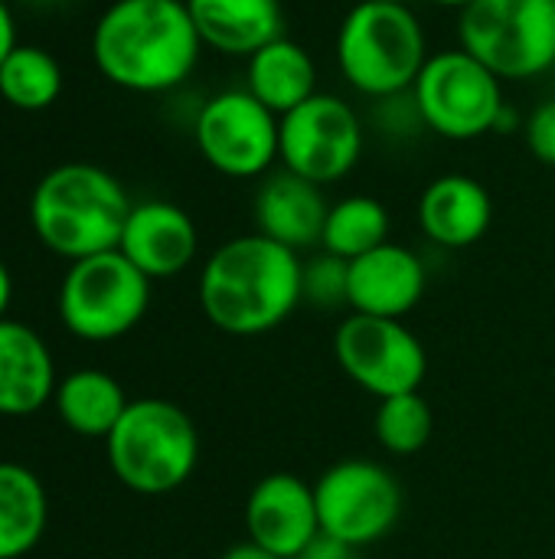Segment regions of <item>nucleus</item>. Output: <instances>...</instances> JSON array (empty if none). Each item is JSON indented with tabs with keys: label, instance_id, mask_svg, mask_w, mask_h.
I'll return each mask as SVG.
<instances>
[{
	"label": "nucleus",
	"instance_id": "nucleus-1",
	"mask_svg": "<svg viewBox=\"0 0 555 559\" xmlns=\"http://www.w3.org/2000/svg\"><path fill=\"white\" fill-rule=\"evenodd\" d=\"M203 43L186 0H111L92 26V59L105 82L134 95L180 88Z\"/></svg>",
	"mask_w": 555,
	"mask_h": 559
},
{
	"label": "nucleus",
	"instance_id": "nucleus-2",
	"mask_svg": "<svg viewBox=\"0 0 555 559\" xmlns=\"http://www.w3.org/2000/svg\"><path fill=\"white\" fill-rule=\"evenodd\" d=\"M301 265L304 262L294 249L262 233L226 239L200 269V308L222 334H268L304 305Z\"/></svg>",
	"mask_w": 555,
	"mask_h": 559
},
{
	"label": "nucleus",
	"instance_id": "nucleus-3",
	"mask_svg": "<svg viewBox=\"0 0 555 559\" xmlns=\"http://www.w3.org/2000/svg\"><path fill=\"white\" fill-rule=\"evenodd\" d=\"M131 206L124 183L111 170L69 160L36 180L29 193V226L52 255L79 262L118 249Z\"/></svg>",
	"mask_w": 555,
	"mask_h": 559
},
{
	"label": "nucleus",
	"instance_id": "nucleus-4",
	"mask_svg": "<svg viewBox=\"0 0 555 559\" xmlns=\"http://www.w3.org/2000/svg\"><path fill=\"white\" fill-rule=\"evenodd\" d=\"M429 36L409 3L360 0L337 29V66L347 85L373 102L412 92L429 62Z\"/></svg>",
	"mask_w": 555,
	"mask_h": 559
},
{
	"label": "nucleus",
	"instance_id": "nucleus-5",
	"mask_svg": "<svg viewBox=\"0 0 555 559\" xmlns=\"http://www.w3.org/2000/svg\"><path fill=\"white\" fill-rule=\"evenodd\" d=\"M111 475L134 495L160 498L183 488L200 462V432L170 400H131L105 439Z\"/></svg>",
	"mask_w": 555,
	"mask_h": 559
},
{
	"label": "nucleus",
	"instance_id": "nucleus-6",
	"mask_svg": "<svg viewBox=\"0 0 555 559\" xmlns=\"http://www.w3.org/2000/svg\"><path fill=\"white\" fill-rule=\"evenodd\" d=\"M458 46L500 82L555 69V0H474L458 13Z\"/></svg>",
	"mask_w": 555,
	"mask_h": 559
},
{
	"label": "nucleus",
	"instance_id": "nucleus-7",
	"mask_svg": "<svg viewBox=\"0 0 555 559\" xmlns=\"http://www.w3.org/2000/svg\"><path fill=\"white\" fill-rule=\"evenodd\" d=\"M150 278L118 249L69 262L59 285L62 328L88 344H108L131 334L150 308Z\"/></svg>",
	"mask_w": 555,
	"mask_h": 559
},
{
	"label": "nucleus",
	"instance_id": "nucleus-8",
	"mask_svg": "<svg viewBox=\"0 0 555 559\" xmlns=\"http://www.w3.org/2000/svg\"><path fill=\"white\" fill-rule=\"evenodd\" d=\"M412 98L425 128L445 141H474L497 131L504 111V82L461 46L432 52L422 66Z\"/></svg>",
	"mask_w": 555,
	"mask_h": 559
},
{
	"label": "nucleus",
	"instance_id": "nucleus-9",
	"mask_svg": "<svg viewBox=\"0 0 555 559\" xmlns=\"http://www.w3.org/2000/svg\"><path fill=\"white\" fill-rule=\"evenodd\" d=\"M314 498L321 534L357 550L386 540L402 518V485L373 459L334 462L314 481Z\"/></svg>",
	"mask_w": 555,
	"mask_h": 559
},
{
	"label": "nucleus",
	"instance_id": "nucleus-10",
	"mask_svg": "<svg viewBox=\"0 0 555 559\" xmlns=\"http://www.w3.org/2000/svg\"><path fill=\"white\" fill-rule=\"evenodd\" d=\"M278 131L281 118L245 85L209 95L193 118L200 157L229 180L268 177L278 164Z\"/></svg>",
	"mask_w": 555,
	"mask_h": 559
},
{
	"label": "nucleus",
	"instance_id": "nucleus-11",
	"mask_svg": "<svg viewBox=\"0 0 555 559\" xmlns=\"http://www.w3.org/2000/svg\"><path fill=\"white\" fill-rule=\"evenodd\" d=\"M366 124L360 111L334 92H317L281 115L278 164L317 187L343 180L363 157Z\"/></svg>",
	"mask_w": 555,
	"mask_h": 559
},
{
	"label": "nucleus",
	"instance_id": "nucleus-12",
	"mask_svg": "<svg viewBox=\"0 0 555 559\" xmlns=\"http://www.w3.org/2000/svg\"><path fill=\"white\" fill-rule=\"evenodd\" d=\"M334 357L343 377L376 400L419 393L429 373L425 344L393 318L350 311L334 334Z\"/></svg>",
	"mask_w": 555,
	"mask_h": 559
},
{
	"label": "nucleus",
	"instance_id": "nucleus-13",
	"mask_svg": "<svg viewBox=\"0 0 555 559\" xmlns=\"http://www.w3.org/2000/svg\"><path fill=\"white\" fill-rule=\"evenodd\" d=\"M249 540L275 557L294 559L321 537L314 485L291 472H272L255 481L245 501Z\"/></svg>",
	"mask_w": 555,
	"mask_h": 559
},
{
	"label": "nucleus",
	"instance_id": "nucleus-14",
	"mask_svg": "<svg viewBox=\"0 0 555 559\" xmlns=\"http://www.w3.org/2000/svg\"><path fill=\"white\" fill-rule=\"evenodd\" d=\"M118 252L150 282L177 278L200 252V229L183 206L170 200H141L128 213Z\"/></svg>",
	"mask_w": 555,
	"mask_h": 559
},
{
	"label": "nucleus",
	"instance_id": "nucleus-15",
	"mask_svg": "<svg viewBox=\"0 0 555 559\" xmlns=\"http://www.w3.org/2000/svg\"><path fill=\"white\" fill-rule=\"evenodd\" d=\"M429 272L415 249L402 242H383L379 249L350 262L347 308L353 314L402 321L425 298Z\"/></svg>",
	"mask_w": 555,
	"mask_h": 559
},
{
	"label": "nucleus",
	"instance_id": "nucleus-16",
	"mask_svg": "<svg viewBox=\"0 0 555 559\" xmlns=\"http://www.w3.org/2000/svg\"><path fill=\"white\" fill-rule=\"evenodd\" d=\"M327 197L324 187L291 174V170H272L252 200V216H255V233L304 252L321 246L324 223H327Z\"/></svg>",
	"mask_w": 555,
	"mask_h": 559
},
{
	"label": "nucleus",
	"instance_id": "nucleus-17",
	"mask_svg": "<svg viewBox=\"0 0 555 559\" xmlns=\"http://www.w3.org/2000/svg\"><path fill=\"white\" fill-rule=\"evenodd\" d=\"M494 200L487 187L468 174H442L419 197V226L442 249H468L487 236Z\"/></svg>",
	"mask_w": 555,
	"mask_h": 559
},
{
	"label": "nucleus",
	"instance_id": "nucleus-18",
	"mask_svg": "<svg viewBox=\"0 0 555 559\" xmlns=\"http://www.w3.org/2000/svg\"><path fill=\"white\" fill-rule=\"evenodd\" d=\"M56 360L49 344L23 321L0 318V416L23 419L52 403Z\"/></svg>",
	"mask_w": 555,
	"mask_h": 559
},
{
	"label": "nucleus",
	"instance_id": "nucleus-19",
	"mask_svg": "<svg viewBox=\"0 0 555 559\" xmlns=\"http://www.w3.org/2000/svg\"><path fill=\"white\" fill-rule=\"evenodd\" d=\"M203 49L249 59L285 36L281 0H186Z\"/></svg>",
	"mask_w": 555,
	"mask_h": 559
},
{
	"label": "nucleus",
	"instance_id": "nucleus-20",
	"mask_svg": "<svg viewBox=\"0 0 555 559\" xmlns=\"http://www.w3.org/2000/svg\"><path fill=\"white\" fill-rule=\"evenodd\" d=\"M245 88L281 118L321 92L317 62L298 39L278 36L245 59Z\"/></svg>",
	"mask_w": 555,
	"mask_h": 559
},
{
	"label": "nucleus",
	"instance_id": "nucleus-21",
	"mask_svg": "<svg viewBox=\"0 0 555 559\" xmlns=\"http://www.w3.org/2000/svg\"><path fill=\"white\" fill-rule=\"evenodd\" d=\"M124 386L108 373L95 367L72 370L56 383L52 406L65 429H72L82 439H108V432L118 426V419L128 409Z\"/></svg>",
	"mask_w": 555,
	"mask_h": 559
},
{
	"label": "nucleus",
	"instance_id": "nucleus-22",
	"mask_svg": "<svg viewBox=\"0 0 555 559\" xmlns=\"http://www.w3.org/2000/svg\"><path fill=\"white\" fill-rule=\"evenodd\" d=\"M49 524V498L39 475L20 462H0V559H23L39 547Z\"/></svg>",
	"mask_w": 555,
	"mask_h": 559
},
{
	"label": "nucleus",
	"instance_id": "nucleus-23",
	"mask_svg": "<svg viewBox=\"0 0 555 559\" xmlns=\"http://www.w3.org/2000/svg\"><path fill=\"white\" fill-rule=\"evenodd\" d=\"M383 242H389V210L366 193H350L337 203H330L327 210V223H324V236H321V249L353 262L373 249H379Z\"/></svg>",
	"mask_w": 555,
	"mask_h": 559
},
{
	"label": "nucleus",
	"instance_id": "nucleus-24",
	"mask_svg": "<svg viewBox=\"0 0 555 559\" xmlns=\"http://www.w3.org/2000/svg\"><path fill=\"white\" fill-rule=\"evenodd\" d=\"M65 85L59 59L36 46L16 43V49L0 62V98L16 111H43L59 102Z\"/></svg>",
	"mask_w": 555,
	"mask_h": 559
},
{
	"label": "nucleus",
	"instance_id": "nucleus-25",
	"mask_svg": "<svg viewBox=\"0 0 555 559\" xmlns=\"http://www.w3.org/2000/svg\"><path fill=\"white\" fill-rule=\"evenodd\" d=\"M373 429H376V442L389 455L409 459V455H419L432 442L435 416L422 393H402V396L379 400Z\"/></svg>",
	"mask_w": 555,
	"mask_h": 559
},
{
	"label": "nucleus",
	"instance_id": "nucleus-26",
	"mask_svg": "<svg viewBox=\"0 0 555 559\" xmlns=\"http://www.w3.org/2000/svg\"><path fill=\"white\" fill-rule=\"evenodd\" d=\"M347 285H350V262L330 255L321 249V255L307 259L301 265V301L337 311L347 305Z\"/></svg>",
	"mask_w": 555,
	"mask_h": 559
},
{
	"label": "nucleus",
	"instance_id": "nucleus-27",
	"mask_svg": "<svg viewBox=\"0 0 555 559\" xmlns=\"http://www.w3.org/2000/svg\"><path fill=\"white\" fill-rule=\"evenodd\" d=\"M373 121H376V131L393 138V141H402V138H412L419 131H429L422 115H419V105H415L412 92H399V95L379 98Z\"/></svg>",
	"mask_w": 555,
	"mask_h": 559
},
{
	"label": "nucleus",
	"instance_id": "nucleus-28",
	"mask_svg": "<svg viewBox=\"0 0 555 559\" xmlns=\"http://www.w3.org/2000/svg\"><path fill=\"white\" fill-rule=\"evenodd\" d=\"M523 138H527V147L530 154L546 164V167H555V98H546L540 102L527 121H523Z\"/></svg>",
	"mask_w": 555,
	"mask_h": 559
},
{
	"label": "nucleus",
	"instance_id": "nucleus-29",
	"mask_svg": "<svg viewBox=\"0 0 555 559\" xmlns=\"http://www.w3.org/2000/svg\"><path fill=\"white\" fill-rule=\"evenodd\" d=\"M294 559H360V550L357 547H347V544H340V540H334V537H317L304 554H298Z\"/></svg>",
	"mask_w": 555,
	"mask_h": 559
},
{
	"label": "nucleus",
	"instance_id": "nucleus-30",
	"mask_svg": "<svg viewBox=\"0 0 555 559\" xmlns=\"http://www.w3.org/2000/svg\"><path fill=\"white\" fill-rule=\"evenodd\" d=\"M16 43H20V36H16V16H13L10 3L0 0V62L16 49Z\"/></svg>",
	"mask_w": 555,
	"mask_h": 559
},
{
	"label": "nucleus",
	"instance_id": "nucleus-31",
	"mask_svg": "<svg viewBox=\"0 0 555 559\" xmlns=\"http://www.w3.org/2000/svg\"><path fill=\"white\" fill-rule=\"evenodd\" d=\"M219 559H281V557H275L272 550L258 547L255 540H242V544L229 547V550H226Z\"/></svg>",
	"mask_w": 555,
	"mask_h": 559
},
{
	"label": "nucleus",
	"instance_id": "nucleus-32",
	"mask_svg": "<svg viewBox=\"0 0 555 559\" xmlns=\"http://www.w3.org/2000/svg\"><path fill=\"white\" fill-rule=\"evenodd\" d=\"M10 298H13V275H10V269L0 262V318H7Z\"/></svg>",
	"mask_w": 555,
	"mask_h": 559
},
{
	"label": "nucleus",
	"instance_id": "nucleus-33",
	"mask_svg": "<svg viewBox=\"0 0 555 559\" xmlns=\"http://www.w3.org/2000/svg\"><path fill=\"white\" fill-rule=\"evenodd\" d=\"M26 7H36V10H56V7H65L72 0H23Z\"/></svg>",
	"mask_w": 555,
	"mask_h": 559
},
{
	"label": "nucleus",
	"instance_id": "nucleus-34",
	"mask_svg": "<svg viewBox=\"0 0 555 559\" xmlns=\"http://www.w3.org/2000/svg\"><path fill=\"white\" fill-rule=\"evenodd\" d=\"M429 3H435V7H445V10H464L468 3H474V0H429Z\"/></svg>",
	"mask_w": 555,
	"mask_h": 559
},
{
	"label": "nucleus",
	"instance_id": "nucleus-35",
	"mask_svg": "<svg viewBox=\"0 0 555 559\" xmlns=\"http://www.w3.org/2000/svg\"><path fill=\"white\" fill-rule=\"evenodd\" d=\"M379 3H409V0H379Z\"/></svg>",
	"mask_w": 555,
	"mask_h": 559
}]
</instances>
